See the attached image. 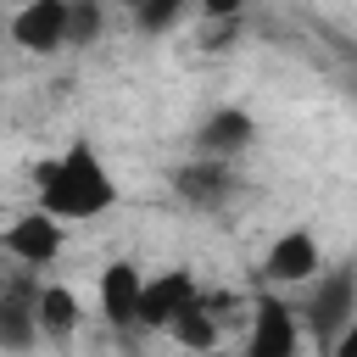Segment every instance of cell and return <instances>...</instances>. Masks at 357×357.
I'll list each match as a JSON object with an SVG mask.
<instances>
[{"mask_svg": "<svg viewBox=\"0 0 357 357\" xmlns=\"http://www.w3.org/2000/svg\"><path fill=\"white\" fill-rule=\"evenodd\" d=\"M301 346V312L284 296H257L251 301V324H245V346L240 357H296Z\"/></svg>", "mask_w": 357, "mask_h": 357, "instance_id": "4", "label": "cell"}, {"mask_svg": "<svg viewBox=\"0 0 357 357\" xmlns=\"http://www.w3.org/2000/svg\"><path fill=\"white\" fill-rule=\"evenodd\" d=\"M100 28H106L100 0H73V11H67V45H73V50H89V45L100 39Z\"/></svg>", "mask_w": 357, "mask_h": 357, "instance_id": "15", "label": "cell"}, {"mask_svg": "<svg viewBox=\"0 0 357 357\" xmlns=\"http://www.w3.org/2000/svg\"><path fill=\"white\" fill-rule=\"evenodd\" d=\"M128 6H134V0H128Z\"/></svg>", "mask_w": 357, "mask_h": 357, "instance_id": "21", "label": "cell"}, {"mask_svg": "<svg viewBox=\"0 0 357 357\" xmlns=\"http://www.w3.org/2000/svg\"><path fill=\"white\" fill-rule=\"evenodd\" d=\"M33 290H39V279H0V351H11V357H22V351H33L45 335H39V318H33Z\"/></svg>", "mask_w": 357, "mask_h": 357, "instance_id": "8", "label": "cell"}, {"mask_svg": "<svg viewBox=\"0 0 357 357\" xmlns=\"http://www.w3.org/2000/svg\"><path fill=\"white\" fill-rule=\"evenodd\" d=\"M240 33V17H223V22H206V50H223L229 39Z\"/></svg>", "mask_w": 357, "mask_h": 357, "instance_id": "17", "label": "cell"}, {"mask_svg": "<svg viewBox=\"0 0 357 357\" xmlns=\"http://www.w3.org/2000/svg\"><path fill=\"white\" fill-rule=\"evenodd\" d=\"M257 145V117L245 106H218L201 117L195 128V156H218V162H234L240 151Z\"/></svg>", "mask_w": 357, "mask_h": 357, "instance_id": "10", "label": "cell"}, {"mask_svg": "<svg viewBox=\"0 0 357 357\" xmlns=\"http://www.w3.org/2000/svg\"><path fill=\"white\" fill-rule=\"evenodd\" d=\"M190 6H195V0H134L128 11H134V28H139V33H173Z\"/></svg>", "mask_w": 357, "mask_h": 357, "instance_id": "14", "label": "cell"}, {"mask_svg": "<svg viewBox=\"0 0 357 357\" xmlns=\"http://www.w3.org/2000/svg\"><path fill=\"white\" fill-rule=\"evenodd\" d=\"M61 245H67V223L50 218L45 206H28L0 229V257L17 268H50L61 257Z\"/></svg>", "mask_w": 357, "mask_h": 357, "instance_id": "3", "label": "cell"}, {"mask_svg": "<svg viewBox=\"0 0 357 357\" xmlns=\"http://www.w3.org/2000/svg\"><path fill=\"white\" fill-rule=\"evenodd\" d=\"M67 11H73V0H22V6L6 17V33H11V45H22L28 56L67 50Z\"/></svg>", "mask_w": 357, "mask_h": 357, "instance_id": "6", "label": "cell"}, {"mask_svg": "<svg viewBox=\"0 0 357 357\" xmlns=\"http://www.w3.org/2000/svg\"><path fill=\"white\" fill-rule=\"evenodd\" d=\"M173 195L190 201V206H201V212H212V206H223L234 195V173L218 156H195V162L173 167Z\"/></svg>", "mask_w": 357, "mask_h": 357, "instance_id": "11", "label": "cell"}, {"mask_svg": "<svg viewBox=\"0 0 357 357\" xmlns=\"http://www.w3.org/2000/svg\"><path fill=\"white\" fill-rule=\"evenodd\" d=\"M167 335H173L184 351H195V357H201V351H212V346H218V335H223V301H201V296H195V301L167 324Z\"/></svg>", "mask_w": 357, "mask_h": 357, "instance_id": "13", "label": "cell"}, {"mask_svg": "<svg viewBox=\"0 0 357 357\" xmlns=\"http://www.w3.org/2000/svg\"><path fill=\"white\" fill-rule=\"evenodd\" d=\"M0 279H6V268H0Z\"/></svg>", "mask_w": 357, "mask_h": 357, "instance_id": "19", "label": "cell"}, {"mask_svg": "<svg viewBox=\"0 0 357 357\" xmlns=\"http://www.w3.org/2000/svg\"><path fill=\"white\" fill-rule=\"evenodd\" d=\"M195 11H201L206 22H223V17H240L245 0H195Z\"/></svg>", "mask_w": 357, "mask_h": 357, "instance_id": "16", "label": "cell"}, {"mask_svg": "<svg viewBox=\"0 0 357 357\" xmlns=\"http://www.w3.org/2000/svg\"><path fill=\"white\" fill-rule=\"evenodd\" d=\"M33 206H45L61 223H84L117 206V178L89 139H73L61 156H45L33 167Z\"/></svg>", "mask_w": 357, "mask_h": 357, "instance_id": "1", "label": "cell"}, {"mask_svg": "<svg viewBox=\"0 0 357 357\" xmlns=\"http://www.w3.org/2000/svg\"><path fill=\"white\" fill-rule=\"evenodd\" d=\"M95 296H100V318H106L117 335L139 329V296H145V273H139L128 257H117V262H106V268H100Z\"/></svg>", "mask_w": 357, "mask_h": 357, "instance_id": "7", "label": "cell"}, {"mask_svg": "<svg viewBox=\"0 0 357 357\" xmlns=\"http://www.w3.org/2000/svg\"><path fill=\"white\" fill-rule=\"evenodd\" d=\"M33 318H39V335L61 346V340L78 335V324H84V301H78L67 284H45V279H39V290H33Z\"/></svg>", "mask_w": 357, "mask_h": 357, "instance_id": "12", "label": "cell"}, {"mask_svg": "<svg viewBox=\"0 0 357 357\" xmlns=\"http://www.w3.org/2000/svg\"><path fill=\"white\" fill-rule=\"evenodd\" d=\"M301 312V324L312 329V346H318V357L335 346V335L357 318V257H346V262H335V268H318V279L307 284V301L296 307Z\"/></svg>", "mask_w": 357, "mask_h": 357, "instance_id": "2", "label": "cell"}, {"mask_svg": "<svg viewBox=\"0 0 357 357\" xmlns=\"http://www.w3.org/2000/svg\"><path fill=\"white\" fill-rule=\"evenodd\" d=\"M201 296L195 273L190 268H162V273H145V296H139V329H167L190 301Z\"/></svg>", "mask_w": 357, "mask_h": 357, "instance_id": "9", "label": "cell"}, {"mask_svg": "<svg viewBox=\"0 0 357 357\" xmlns=\"http://www.w3.org/2000/svg\"><path fill=\"white\" fill-rule=\"evenodd\" d=\"M324 357H357V318H351V324H346V329L335 335V346H329Z\"/></svg>", "mask_w": 357, "mask_h": 357, "instance_id": "18", "label": "cell"}, {"mask_svg": "<svg viewBox=\"0 0 357 357\" xmlns=\"http://www.w3.org/2000/svg\"><path fill=\"white\" fill-rule=\"evenodd\" d=\"M318 268H324V245H318L312 229H284V234L262 251V284H279V290L312 284Z\"/></svg>", "mask_w": 357, "mask_h": 357, "instance_id": "5", "label": "cell"}, {"mask_svg": "<svg viewBox=\"0 0 357 357\" xmlns=\"http://www.w3.org/2000/svg\"><path fill=\"white\" fill-rule=\"evenodd\" d=\"M0 28H6V22H0Z\"/></svg>", "mask_w": 357, "mask_h": 357, "instance_id": "20", "label": "cell"}]
</instances>
